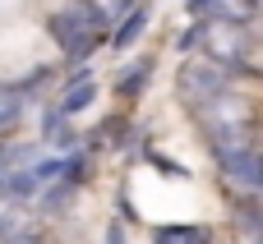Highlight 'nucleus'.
Returning <instances> with one entry per match:
<instances>
[{
    "label": "nucleus",
    "instance_id": "f257e3e1",
    "mask_svg": "<svg viewBox=\"0 0 263 244\" xmlns=\"http://www.w3.org/2000/svg\"><path fill=\"white\" fill-rule=\"evenodd\" d=\"M106 28H111V14H106L102 5H88V0L65 5L60 14H51V37L65 46V55H69V60L92 55V51L102 46Z\"/></svg>",
    "mask_w": 263,
    "mask_h": 244
},
{
    "label": "nucleus",
    "instance_id": "6e6552de",
    "mask_svg": "<svg viewBox=\"0 0 263 244\" xmlns=\"http://www.w3.org/2000/svg\"><path fill=\"white\" fill-rule=\"evenodd\" d=\"M157 244H208V231L203 226H171L157 235Z\"/></svg>",
    "mask_w": 263,
    "mask_h": 244
},
{
    "label": "nucleus",
    "instance_id": "423d86ee",
    "mask_svg": "<svg viewBox=\"0 0 263 244\" xmlns=\"http://www.w3.org/2000/svg\"><path fill=\"white\" fill-rule=\"evenodd\" d=\"M148 74H153V60H134V65H129V69L116 78V92H120V97H139Z\"/></svg>",
    "mask_w": 263,
    "mask_h": 244
},
{
    "label": "nucleus",
    "instance_id": "1a4fd4ad",
    "mask_svg": "<svg viewBox=\"0 0 263 244\" xmlns=\"http://www.w3.org/2000/svg\"><path fill=\"white\" fill-rule=\"evenodd\" d=\"M143 28H148V14H143V9H134V14H129V18H125V23L116 28V46L125 51V46H129V42H134V37H139Z\"/></svg>",
    "mask_w": 263,
    "mask_h": 244
},
{
    "label": "nucleus",
    "instance_id": "f8f14e48",
    "mask_svg": "<svg viewBox=\"0 0 263 244\" xmlns=\"http://www.w3.org/2000/svg\"><path fill=\"white\" fill-rule=\"evenodd\" d=\"M203 42H208V23L199 18V23H194V28L180 37V46H185V51H194V46H203Z\"/></svg>",
    "mask_w": 263,
    "mask_h": 244
},
{
    "label": "nucleus",
    "instance_id": "7ed1b4c3",
    "mask_svg": "<svg viewBox=\"0 0 263 244\" xmlns=\"http://www.w3.org/2000/svg\"><path fill=\"white\" fill-rule=\"evenodd\" d=\"M217 166H222L240 189L263 194V157L254 148H217Z\"/></svg>",
    "mask_w": 263,
    "mask_h": 244
},
{
    "label": "nucleus",
    "instance_id": "9b49d317",
    "mask_svg": "<svg viewBox=\"0 0 263 244\" xmlns=\"http://www.w3.org/2000/svg\"><path fill=\"white\" fill-rule=\"evenodd\" d=\"M14 120H18V97L14 92H0V129L14 125Z\"/></svg>",
    "mask_w": 263,
    "mask_h": 244
},
{
    "label": "nucleus",
    "instance_id": "0eeeda50",
    "mask_svg": "<svg viewBox=\"0 0 263 244\" xmlns=\"http://www.w3.org/2000/svg\"><path fill=\"white\" fill-rule=\"evenodd\" d=\"M92 97H97V83L83 74V78L69 88V97H65V106H60V111H65V115H69V111H83V106H92Z\"/></svg>",
    "mask_w": 263,
    "mask_h": 244
},
{
    "label": "nucleus",
    "instance_id": "9d476101",
    "mask_svg": "<svg viewBox=\"0 0 263 244\" xmlns=\"http://www.w3.org/2000/svg\"><path fill=\"white\" fill-rule=\"evenodd\" d=\"M42 134H46V138H55L60 148H69V129H65V111H46V120H42Z\"/></svg>",
    "mask_w": 263,
    "mask_h": 244
},
{
    "label": "nucleus",
    "instance_id": "f03ea898",
    "mask_svg": "<svg viewBox=\"0 0 263 244\" xmlns=\"http://www.w3.org/2000/svg\"><path fill=\"white\" fill-rule=\"evenodd\" d=\"M180 97L203 111L208 101L227 97V69L213 65V60H190V65L180 69Z\"/></svg>",
    "mask_w": 263,
    "mask_h": 244
},
{
    "label": "nucleus",
    "instance_id": "39448f33",
    "mask_svg": "<svg viewBox=\"0 0 263 244\" xmlns=\"http://www.w3.org/2000/svg\"><path fill=\"white\" fill-rule=\"evenodd\" d=\"M213 32H217V42H203V46H213L222 60H245L250 37H245L240 28H231V23H213Z\"/></svg>",
    "mask_w": 263,
    "mask_h": 244
},
{
    "label": "nucleus",
    "instance_id": "20e7f679",
    "mask_svg": "<svg viewBox=\"0 0 263 244\" xmlns=\"http://www.w3.org/2000/svg\"><path fill=\"white\" fill-rule=\"evenodd\" d=\"M190 14L203 23H245L254 14V0H190Z\"/></svg>",
    "mask_w": 263,
    "mask_h": 244
}]
</instances>
